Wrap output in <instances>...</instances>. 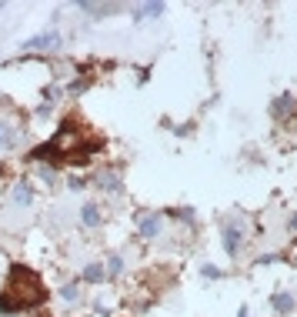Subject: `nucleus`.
I'll return each instance as SVG.
<instances>
[{
  "label": "nucleus",
  "instance_id": "nucleus-5",
  "mask_svg": "<svg viewBox=\"0 0 297 317\" xmlns=\"http://www.w3.org/2000/svg\"><path fill=\"white\" fill-rule=\"evenodd\" d=\"M57 44H60V37L57 34H40V37H30L27 44H23V50H40V47H50L54 50Z\"/></svg>",
  "mask_w": 297,
  "mask_h": 317
},
{
  "label": "nucleus",
  "instance_id": "nucleus-2",
  "mask_svg": "<svg viewBox=\"0 0 297 317\" xmlns=\"http://www.w3.org/2000/svg\"><path fill=\"white\" fill-rule=\"evenodd\" d=\"M47 300V287L44 280L23 267V264H10V274H7V284L0 291V311L3 314H20V311H30V307H40Z\"/></svg>",
  "mask_w": 297,
  "mask_h": 317
},
{
  "label": "nucleus",
  "instance_id": "nucleus-3",
  "mask_svg": "<svg viewBox=\"0 0 297 317\" xmlns=\"http://www.w3.org/2000/svg\"><path fill=\"white\" fill-rule=\"evenodd\" d=\"M224 250H227L230 257H237V250H241V230L234 224L224 227Z\"/></svg>",
  "mask_w": 297,
  "mask_h": 317
},
{
  "label": "nucleus",
  "instance_id": "nucleus-10",
  "mask_svg": "<svg viewBox=\"0 0 297 317\" xmlns=\"http://www.w3.org/2000/svg\"><path fill=\"white\" fill-rule=\"evenodd\" d=\"M84 280H87V284L104 280V267H100V264H87V267H84Z\"/></svg>",
  "mask_w": 297,
  "mask_h": 317
},
{
  "label": "nucleus",
  "instance_id": "nucleus-11",
  "mask_svg": "<svg viewBox=\"0 0 297 317\" xmlns=\"http://www.w3.org/2000/svg\"><path fill=\"white\" fill-rule=\"evenodd\" d=\"M80 10H87V14H97V17H104V14H114L117 7H107V3H80Z\"/></svg>",
  "mask_w": 297,
  "mask_h": 317
},
{
  "label": "nucleus",
  "instance_id": "nucleus-1",
  "mask_svg": "<svg viewBox=\"0 0 297 317\" xmlns=\"http://www.w3.org/2000/svg\"><path fill=\"white\" fill-rule=\"evenodd\" d=\"M93 150H100V137H91V134L77 131L74 120H64L60 124V131L44 144V147L34 150V160H67V164H84L87 157H91Z\"/></svg>",
  "mask_w": 297,
  "mask_h": 317
},
{
  "label": "nucleus",
  "instance_id": "nucleus-13",
  "mask_svg": "<svg viewBox=\"0 0 297 317\" xmlns=\"http://www.w3.org/2000/svg\"><path fill=\"white\" fill-rule=\"evenodd\" d=\"M100 187H104V190H107V187H111V190H120V184H117L114 174H100Z\"/></svg>",
  "mask_w": 297,
  "mask_h": 317
},
{
  "label": "nucleus",
  "instance_id": "nucleus-7",
  "mask_svg": "<svg viewBox=\"0 0 297 317\" xmlns=\"http://www.w3.org/2000/svg\"><path fill=\"white\" fill-rule=\"evenodd\" d=\"M271 304H274L277 314H291V311H294V297H291V294H274Z\"/></svg>",
  "mask_w": 297,
  "mask_h": 317
},
{
  "label": "nucleus",
  "instance_id": "nucleus-9",
  "mask_svg": "<svg viewBox=\"0 0 297 317\" xmlns=\"http://www.w3.org/2000/svg\"><path fill=\"white\" fill-rule=\"evenodd\" d=\"M80 221H84L87 227H97V224H100V210H97L93 204H87V207H84V214H80Z\"/></svg>",
  "mask_w": 297,
  "mask_h": 317
},
{
  "label": "nucleus",
  "instance_id": "nucleus-8",
  "mask_svg": "<svg viewBox=\"0 0 297 317\" xmlns=\"http://www.w3.org/2000/svg\"><path fill=\"white\" fill-rule=\"evenodd\" d=\"M164 14V3H144L134 10V20H144V17H160Z\"/></svg>",
  "mask_w": 297,
  "mask_h": 317
},
{
  "label": "nucleus",
  "instance_id": "nucleus-14",
  "mask_svg": "<svg viewBox=\"0 0 297 317\" xmlns=\"http://www.w3.org/2000/svg\"><path fill=\"white\" fill-rule=\"evenodd\" d=\"M124 271V264H120V257H111V267H107V277H117Z\"/></svg>",
  "mask_w": 297,
  "mask_h": 317
},
{
  "label": "nucleus",
  "instance_id": "nucleus-12",
  "mask_svg": "<svg viewBox=\"0 0 297 317\" xmlns=\"http://www.w3.org/2000/svg\"><path fill=\"white\" fill-rule=\"evenodd\" d=\"M14 201H17L20 207L30 204V187H27V181H23V184H17V190H14Z\"/></svg>",
  "mask_w": 297,
  "mask_h": 317
},
{
  "label": "nucleus",
  "instance_id": "nucleus-15",
  "mask_svg": "<svg viewBox=\"0 0 297 317\" xmlns=\"http://www.w3.org/2000/svg\"><path fill=\"white\" fill-rule=\"evenodd\" d=\"M60 294H64V297H67V300H74V297H77V284H67V287H64Z\"/></svg>",
  "mask_w": 297,
  "mask_h": 317
},
{
  "label": "nucleus",
  "instance_id": "nucleus-4",
  "mask_svg": "<svg viewBox=\"0 0 297 317\" xmlns=\"http://www.w3.org/2000/svg\"><path fill=\"white\" fill-rule=\"evenodd\" d=\"M137 230H140V237H157L160 234V214H150V217H140V224H137Z\"/></svg>",
  "mask_w": 297,
  "mask_h": 317
},
{
  "label": "nucleus",
  "instance_id": "nucleus-6",
  "mask_svg": "<svg viewBox=\"0 0 297 317\" xmlns=\"http://www.w3.org/2000/svg\"><path fill=\"white\" fill-rule=\"evenodd\" d=\"M291 107H294V97H291V93H280L277 100H274V107H271V113H274V117L280 120V117L291 111Z\"/></svg>",
  "mask_w": 297,
  "mask_h": 317
},
{
  "label": "nucleus",
  "instance_id": "nucleus-16",
  "mask_svg": "<svg viewBox=\"0 0 297 317\" xmlns=\"http://www.w3.org/2000/svg\"><path fill=\"white\" fill-rule=\"evenodd\" d=\"M291 230H297V214H294V217H291Z\"/></svg>",
  "mask_w": 297,
  "mask_h": 317
}]
</instances>
